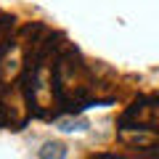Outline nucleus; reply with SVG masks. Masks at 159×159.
I'll return each mask as SVG.
<instances>
[{
	"mask_svg": "<svg viewBox=\"0 0 159 159\" xmlns=\"http://www.w3.org/2000/svg\"><path fill=\"white\" fill-rule=\"evenodd\" d=\"M66 154H69V148L64 146V143L48 141V143H43V148L37 151V157L40 159H66Z\"/></svg>",
	"mask_w": 159,
	"mask_h": 159,
	"instance_id": "1",
	"label": "nucleus"
}]
</instances>
